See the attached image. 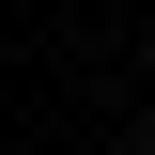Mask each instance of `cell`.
I'll return each mask as SVG.
<instances>
[{
  "instance_id": "1",
  "label": "cell",
  "mask_w": 155,
  "mask_h": 155,
  "mask_svg": "<svg viewBox=\"0 0 155 155\" xmlns=\"http://www.w3.org/2000/svg\"><path fill=\"white\" fill-rule=\"evenodd\" d=\"M140 155H155V140H140Z\"/></svg>"
}]
</instances>
